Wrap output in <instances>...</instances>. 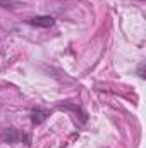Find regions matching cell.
<instances>
[{
    "label": "cell",
    "mask_w": 146,
    "mask_h": 148,
    "mask_svg": "<svg viewBox=\"0 0 146 148\" xmlns=\"http://www.w3.org/2000/svg\"><path fill=\"white\" fill-rule=\"evenodd\" d=\"M28 23H29L31 26H36V28H50V26H53L55 19H53L52 16H35V17H31Z\"/></svg>",
    "instance_id": "1"
},
{
    "label": "cell",
    "mask_w": 146,
    "mask_h": 148,
    "mask_svg": "<svg viewBox=\"0 0 146 148\" xmlns=\"http://www.w3.org/2000/svg\"><path fill=\"white\" fill-rule=\"evenodd\" d=\"M46 117H48V110H45V109H35V110L31 112L33 124H41Z\"/></svg>",
    "instance_id": "2"
},
{
    "label": "cell",
    "mask_w": 146,
    "mask_h": 148,
    "mask_svg": "<svg viewBox=\"0 0 146 148\" xmlns=\"http://www.w3.org/2000/svg\"><path fill=\"white\" fill-rule=\"evenodd\" d=\"M19 138H21V134H19V131L14 129V127H9V129L3 131V140L9 141V143H16Z\"/></svg>",
    "instance_id": "3"
},
{
    "label": "cell",
    "mask_w": 146,
    "mask_h": 148,
    "mask_svg": "<svg viewBox=\"0 0 146 148\" xmlns=\"http://www.w3.org/2000/svg\"><path fill=\"white\" fill-rule=\"evenodd\" d=\"M143 67H145V66H143V64H141V66H139V71H138V73H139V76H141V77H145V69H143Z\"/></svg>",
    "instance_id": "4"
}]
</instances>
